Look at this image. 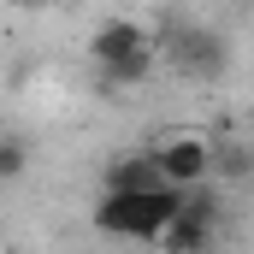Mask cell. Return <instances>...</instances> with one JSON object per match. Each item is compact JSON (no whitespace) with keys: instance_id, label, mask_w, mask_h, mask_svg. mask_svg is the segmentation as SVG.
<instances>
[{"instance_id":"2","label":"cell","mask_w":254,"mask_h":254,"mask_svg":"<svg viewBox=\"0 0 254 254\" xmlns=\"http://www.w3.org/2000/svg\"><path fill=\"white\" fill-rule=\"evenodd\" d=\"M89 60L101 65L113 83H142L154 71V36L142 18H107L89 36Z\"/></svg>"},{"instance_id":"7","label":"cell","mask_w":254,"mask_h":254,"mask_svg":"<svg viewBox=\"0 0 254 254\" xmlns=\"http://www.w3.org/2000/svg\"><path fill=\"white\" fill-rule=\"evenodd\" d=\"M30 6H48V0H30Z\"/></svg>"},{"instance_id":"4","label":"cell","mask_w":254,"mask_h":254,"mask_svg":"<svg viewBox=\"0 0 254 254\" xmlns=\"http://www.w3.org/2000/svg\"><path fill=\"white\" fill-rule=\"evenodd\" d=\"M136 184H166V178L154 172V160H148V154H125V160H113V166H107V190H136Z\"/></svg>"},{"instance_id":"5","label":"cell","mask_w":254,"mask_h":254,"mask_svg":"<svg viewBox=\"0 0 254 254\" xmlns=\"http://www.w3.org/2000/svg\"><path fill=\"white\" fill-rule=\"evenodd\" d=\"M184 60H190L195 71H219V65H225V42L207 36V30H190V36H184Z\"/></svg>"},{"instance_id":"3","label":"cell","mask_w":254,"mask_h":254,"mask_svg":"<svg viewBox=\"0 0 254 254\" xmlns=\"http://www.w3.org/2000/svg\"><path fill=\"white\" fill-rule=\"evenodd\" d=\"M148 160H154V172H160L166 184H178V190L207 184V178L219 172V148H213L207 130H166V136L148 148Z\"/></svg>"},{"instance_id":"6","label":"cell","mask_w":254,"mask_h":254,"mask_svg":"<svg viewBox=\"0 0 254 254\" xmlns=\"http://www.w3.org/2000/svg\"><path fill=\"white\" fill-rule=\"evenodd\" d=\"M24 172H30V148L18 136H0V184H18Z\"/></svg>"},{"instance_id":"1","label":"cell","mask_w":254,"mask_h":254,"mask_svg":"<svg viewBox=\"0 0 254 254\" xmlns=\"http://www.w3.org/2000/svg\"><path fill=\"white\" fill-rule=\"evenodd\" d=\"M184 207L178 184H136V190H101L95 201V225L107 237H125V243H154L160 225Z\"/></svg>"}]
</instances>
